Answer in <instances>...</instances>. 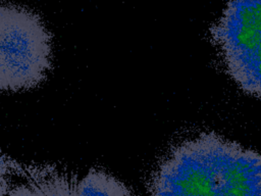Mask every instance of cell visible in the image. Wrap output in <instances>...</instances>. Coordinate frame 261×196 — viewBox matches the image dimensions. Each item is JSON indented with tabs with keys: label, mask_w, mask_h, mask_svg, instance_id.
Listing matches in <instances>:
<instances>
[{
	"label": "cell",
	"mask_w": 261,
	"mask_h": 196,
	"mask_svg": "<svg viewBox=\"0 0 261 196\" xmlns=\"http://www.w3.org/2000/svg\"><path fill=\"white\" fill-rule=\"evenodd\" d=\"M19 166L7 155L0 151V196H6L13 185L12 177L18 172Z\"/></svg>",
	"instance_id": "6"
},
{
	"label": "cell",
	"mask_w": 261,
	"mask_h": 196,
	"mask_svg": "<svg viewBox=\"0 0 261 196\" xmlns=\"http://www.w3.org/2000/svg\"><path fill=\"white\" fill-rule=\"evenodd\" d=\"M76 180L55 172H24L23 180L13 183L6 196H74Z\"/></svg>",
	"instance_id": "4"
},
{
	"label": "cell",
	"mask_w": 261,
	"mask_h": 196,
	"mask_svg": "<svg viewBox=\"0 0 261 196\" xmlns=\"http://www.w3.org/2000/svg\"><path fill=\"white\" fill-rule=\"evenodd\" d=\"M5 92L4 90V86H3V81H2V76H1V71H0V93Z\"/></svg>",
	"instance_id": "7"
},
{
	"label": "cell",
	"mask_w": 261,
	"mask_h": 196,
	"mask_svg": "<svg viewBox=\"0 0 261 196\" xmlns=\"http://www.w3.org/2000/svg\"><path fill=\"white\" fill-rule=\"evenodd\" d=\"M147 196H261V153L216 133H200L163 156Z\"/></svg>",
	"instance_id": "1"
},
{
	"label": "cell",
	"mask_w": 261,
	"mask_h": 196,
	"mask_svg": "<svg viewBox=\"0 0 261 196\" xmlns=\"http://www.w3.org/2000/svg\"><path fill=\"white\" fill-rule=\"evenodd\" d=\"M210 37L229 78L261 98V0H227Z\"/></svg>",
	"instance_id": "3"
},
{
	"label": "cell",
	"mask_w": 261,
	"mask_h": 196,
	"mask_svg": "<svg viewBox=\"0 0 261 196\" xmlns=\"http://www.w3.org/2000/svg\"><path fill=\"white\" fill-rule=\"evenodd\" d=\"M0 61L5 92L35 88L52 64V37L30 9L0 3Z\"/></svg>",
	"instance_id": "2"
},
{
	"label": "cell",
	"mask_w": 261,
	"mask_h": 196,
	"mask_svg": "<svg viewBox=\"0 0 261 196\" xmlns=\"http://www.w3.org/2000/svg\"><path fill=\"white\" fill-rule=\"evenodd\" d=\"M74 196H135L117 178L102 169L93 168L76 180Z\"/></svg>",
	"instance_id": "5"
}]
</instances>
